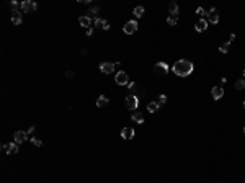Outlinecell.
<instances>
[{
  "label": "cell",
  "mask_w": 245,
  "mask_h": 183,
  "mask_svg": "<svg viewBox=\"0 0 245 183\" xmlns=\"http://www.w3.org/2000/svg\"><path fill=\"white\" fill-rule=\"evenodd\" d=\"M172 70L175 72V75L188 77L193 70H195V66H193V62H190V60H186V59H180V60H176V62L173 64Z\"/></svg>",
  "instance_id": "cell-1"
},
{
  "label": "cell",
  "mask_w": 245,
  "mask_h": 183,
  "mask_svg": "<svg viewBox=\"0 0 245 183\" xmlns=\"http://www.w3.org/2000/svg\"><path fill=\"white\" fill-rule=\"evenodd\" d=\"M137 105H139V98H137L136 95L126 96V106H127V109L134 111V109H137Z\"/></svg>",
  "instance_id": "cell-2"
},
{
  "label": "cell",
  "mask_w": 245,
  "mask_h": 183,
  "mask_svg": "<svg viewBox=\"0 0 245 183\" xmlns=\"http://www.w3.org/2000/svg\"><path fill=\"white\" fill-rule=\"evenodd\" d=\"M123 31L126 34H134L136 31H137V21L136 20H131V21H127L126 25L123 26Z\"/></svg>",
  "instance_id": "cell-3"
},
{
  "label": "cell",
  "mask_w": 245,
  "mask_h": 183,
  "mask_svg": "<svg viewBox=\"0 0 245 183\" xmlns=\"http://www.w3.org/2000/svg\"><path fill=\"white\" fill-rule=\"evenodd\" d=\"M21 10L25 11V13L34 11V10H38V3H36V2H31V0H25V2H21Z\"/></svg>",
  "instance_id": "cell-4"
},
{
  "label": "cell",
  "mask_w": 245,
  "mask_h": 183,
  "mask_svg": "<svg viewBox=\"0 0 245 183\" xmlns=\"http://www.w3.org/2000/svg\"><path fill=\"white\" fill-rule=\"evenodd\" d=\"M116 83L118 85H127L129 83V77H127V74L124 70H119L118 74H116Z\"/></svg>",
  "instance_id": "cell-5"
},
{
  "label": "cell",
  "mask_w": 245,
  "mask_h": 183,
  "mask_svg": "<svg viewBox=\"0 0 245 183\" xmlns=\"http://www.w3.org/2000/svg\"><path fill=\"white\" fill-rule=\"evenodd\" d=\"M154 72H157V74H162V75H167L168 74V66L167 62H157L154 66Z\"/></svg>",
  "instance_id": "cell-6"
},
{
  "label": "cell",
  "mask_w": 245,
  "mask_h": 183,
  "mask_svg": "<svg viewBox=\"0 0 245 183\" xmlns=\"http://www.w3.org/2000/svg\"><path fill=\"white\" fill-rule=\"evenodd\" d=\"M13 139H15L17 144H23V142L28 139V132L26 131H17L13 134Z\"/></svg>",
  "instance_id": "cell-7"
},
{
  "label": "cell",
  "mask_w": 245,
  "mask_h": 183,
  "mask_svg": "<svg viewBox=\"0 0 245 183\" xmlns=\"http://www.w3.org/2000/svg\"><path fill=\"white\" fill-rule=\"evenodd\" d=\"M208 21L212 23V25H216V23H219V13L216 8H211L208 11Z\"/></svg>",
  "instance_id": "cell-8"
},
{
  "label": "cell",
  "mask_w": 245,
  "mask_h": 183,
  "mask_svg": "<svg viewBox=\"0 0 245 183\" xmlns=\"http://www.w3.org/2000/svg\"><path fill=\"white\" fill-rule=\"evenodd\" d=\"M116 64H111V62H102L100 64V70L103 72V74H111V72L114 70Z\"/></svg>",
  "instance_id": "cell-9"
},
{
  "label": "cell",
  "mask_w": 245,
  "mask_h": 183,
  "mask_svg": "<svg viewBox=\"0 0 245 183\" xmlns=\"http://www.w3.org/2000/svg\"><path fill=\"white\" fill-rule=\"evenodd\" d=\"M211 93H212V98L214 100H221L224 96V88L222 87H212Z\"/></svg>",
  "instance_id": "cell-10"
},
{
  "label": "cell",
  "mask_w": 245,
  "mask_h": 183,
  "mask_svg": "<svg viewBox=\"0 0 245 183\" xmlns=\"http://www.w3.org/2000/svg\"><path fill=\"white\" fill-rule=\"evenodd\" d=\"M95 28H100V30H110V23L106 20H102V18H96L95 20Z\"/></svg>",
  "instance_id": "cell-11"
},
{
  "label": "cell",
  "mask_w": 245,
  "mask_h": 183,
  "mask_svg": "<svg viewBox=\"0 0 245 183\" xmlns=\"http://www.w3.org/2000/svg\"><path fill=\"white\" fill-rule=\"evenodd\" d=\"M121 137L123 139H132V137H134V129L132 128H123L121 129Z\"/></svg>",
  "instance_id": "cell-12"
},
{
  "label": "cell",
  "mask_w": 245,
  "mask_h": 183,
  "mask_svg": "<svg viewBox=\"0 0 245 183\" xmlns=\"http://www.w3.org/2000/svg\"><path fill=\"white\" fill-rule=\"evenodd\" d=\"M79 25L88 30V28H92V18H88L87 15H83V17H80V18H79Z\"/></svg>",
  "instance_id": "cell-13"
},
{
  "label": "cell",
  "mask_w": 245,
  "mask_h": 183,
  "mask_svg": "<svg viewBox=\"0 0 245 183\" xmlns=\"http://www.w3.org/2000/svg\"><path fill=\"white\" fill-rule=\"evenodd\" d=\"M131 118H132V121H136V123H139V124H142V123H144V116H142V113L137 111V109H134V111L131 113Z\"/></svg>",
  "instance_id": "cell-14"
},
{
  "label": "cell",
  "mask_w": 245,
  "mask_h": 183,
  "mask_svg": "<svg viewBox=\"0 0 245 183\" xmlns=\"http://www.w3.org/2000/svg\"><path fill=\"white\" fill-rule=\"evenodd\" d=\"M195 28H196V31H198V33L204 31V30L208 28V20H206V18H201L198 23H196V26H195Z\"/></svg>",
  "instance_id": "cell-15"
},
{
  "label": "cell",
  "mask_w": 245,
  "mask_h": 183,
  "mask_svg": "<svg viewBox=\"0 0 245 183\" xmlns=\"http://www.w3.org/2000/svg\"><path fill=\"white\" fill-rule=\"evenodd\" d=\"M7 154H18V144L17 142H10V144H7V150H5Z\"/></svg>",
  "instance_id": "cell-16"
},
{
  "label": "cell",
  "mask_w": 245,
  "mask_h": 183,
  "mask_svg": "<svg viewBox=\"0 0 245 183\" xmlns=\"http://www.w3.org/2000/svg\"><path fill=\"white\" fill-rule=\"evenodd\" d=\"M108 103H110V100H108V96H105V95L98 96V100H96V106H98V108H103V106H106Z\"/></svg>",
  "instance_id": "cell-17"
},
{
  "label": "cell",
  "mask_w": 245,
  "mask_h": 183,
  "mask_svg": "<svg viewBox=\"0 0 245 183\" xmlns=\"http://www.w3.org/2000/svg\"><path fill=\"white\" fill-rule=\"evenodd\" d=\"M11 23H13V25H20V23H21V13H20V11H13V15H11Z\"/></svg>",
  "instance_id": "cell-18"
},
{
  "label": "cell",
  "mask_w": 245,
  "mask_h": 183,
  "mask_svg": "<svg viewBox=\"0 0 245 183\" xmlns=\"http://www.w3.org/2000/svg\"><path fill=\"white\" fill-rule=\"evenodd\" d=\"M98 11H100V10H98V7H93V8L88 10L87 17H88V18H92V20H93V18L96 20V18H98Z\"/></svg>",
  "instance_id": "cell-19"
},
{
  "label": "cell",
  "mask_w": 245,
  "mask_h": 183,
  "mask_svg": "<svg viewBox=\"0 0 245 183\" xmlns=\"http://www.w3.org/2000/svg\"><path fill=\"white\" fill-rule=\"evenodd\" d=\"M159 108H160V105L157 103V101H150V103L147 105V109H149L150 113H155V111H157Z\"/></svg>",
  "instance_id": "cell-20"
},
{
  "label": "cell",
  "mask_w": 245,
  "mask_h": 183,
  "mask_svg": "<svg viewBox=\"0 0 245 183\" xmlns=\"http://www.w3.org/2000/svg\"><path fill=\"white\" fill-rule=\"evenodd\" d=\"M168 11H170L172 15H176V17H178V5H176L175 2H172L170 5H168Z\"/></svg>",
  "instance_id": "cell-21"
},
{
  "label": "cell",
  "mask_w": 245,
  "mask_h": 183,
  "mask_svg": "<svg viewBox=\"0 0 245 183\" xmlns=\"http://www.w3.org/2000/svg\"><path fill=\"white\" fill-rule=\"evenodd\" d=\"M144 11H146V10H144V7H136L132 13H134V17H136V18H140V17L144 15Z\"/></svg>",
  "instance_id": "cell-22"
},
{
  "label": "cell",
  "mask_w": 245,
  "mask_h": 183,
  "mask_svg": "<svg viewBox=\"0 0 245 183\" xmlns=\"http://www.w3.org/2000/svg\"><path fill=\"white\" fill-rule=\"evenodd\" d=\"M176 21H178V17H176V15H170V17L167 18V23H168L170 26H175Z\"/></svg>",
  "instance_id": "cell-23"
},
{
  "label": "cell",
  "mask_w": 245,
  "mask_h": 183,
  "mask_svg": "<svg viewBox=\"0 0 245 183\" xmlns=\"http://www.w3.org/2000/svg\"><path fill=\"white\" fill-rule=\"evenodd\" d=\"M234 87H235V90H242V88H245V79H239Z\"/></svg>",
  "instance_id": "cell-24"
},
{
  "label": "cell",
  "mask_w": 245,
  "mask_h": 183,
  "mask_svg": "<svg viewBox=\"0 0 245 183\" xmlns=\"http://www.w3.org/2000/svg\"><path fill=\"white\" fill-rule=\"evenodd\" d=\"M229 46H230V43H224V44H221V46H219V51L221 52H222V54H227V52H229Z\"/></svg>",
  "instance_id": "cell-25"
},
{
  "label": "cell",
  "mask_w": 245,
  "mask_h": 183,
  "mask_svg": "<svg viewBox=\"0 0 245 183\" xmlns=\"http://www.w3.org/2000/svg\"><path fill=\"white\" fill-rule=\"evenodd\" d=\"M10 7H11V8H13V11H18V7H20V8H21V3H18V2H13V0H11V2H10Z\"/></svg>",
  "instance_id": "cell-26"
},
{
  "label": "cell",
  "mask_w": 245,
  "mask_h": 183,
  "mask_svg": "<svg viewBox=\"0 0 245 183\" xmlns=\"http://www.w3.org/2000/svg\"><path fill=\"white\" fill-rule=\"evenodd\" d=\"M157 103H159V105H165V103H167V95H160L159 100H157Z\"/></svg>",
  "instance_id": "cell-27"
},
{
  "label": "cell",
  "mask_w": 245,
  "mask_h": 183,
  "mask_svg": "<svg viewBox=\"0 0 245 183\" xmlns=\"http://www.w3.org/2000/svg\"><path fill=\"white\" fill-rule=\"evenodd\" d=\"M196 13H198L199 17H204V15H208V13H206V10H204L203 7H198V8H196Z\"/></svg>",
  "instance_id": "cell-28"
},
{
  "label": "cell",
  "mask_w": 245,
  "mask_h": 183,
  "mask_svg": "<svg viewBox=\"0 0 245 183\" xmlns=\"http://www.w3.org/2000/svg\"><path fill=\"white\" fill-rule=\"evenodd\" d=\"M31 142H33V144L36 145V147H41V145H43L41 139H36V137H33V139H31Z\"/></svg>",
  "instance_id": "cell-29"
},
{
  "label": "cell",
  "mask_w": 245,
  "mask_h": 183,
  "mask_svg": "<svg viewBox=\"0 0 245 183\" xmlns=\"http://www.w3.org/2000/svg\"><path fill=\"white\" fill-rule=\"evenodd\" d=\"M127 87H129L131 92H136V83L134 82H129V83H127Z\"/></svg>",
  "instance_id": "cell-30"
},
{
  "label": "cell",
  "mask_w": 245,
  "mask_h": 183,
  "mask_svg": "<svg viewBox=\"0 0 245 183\" xmlns=\"http://www.w3.org/2000/svg\"><path fill=\"white\" fill-rule=\"evenodd\" d=\"M66 77H67V79H72V77H74V72H72V70H67V72H66Z\"/></svg>",
  "instance_id": "cell-31"
},
{
  "label": "cell",
  "mask_w": 245,
  "mask_h": 183,
  "mask_svg": "<svg viewBox=\"0 0 245 183\" xmlns=\"http://www.w3.org/2000/svg\"><path fill=\"white\" fill-rule=\"evenodd\" d=\"M92 34H93V26H92V28H88V30H87V36H92Z\"/></svg>",
  "instance_id": "cell-32"
},
{
  "label": "cell",
  "mask_w": 245,
  "mask_h": 183,
  "mask_svg": "<svg viewBox=\"0 0 245 183\" xmlns=\"http://www.w3.org/2000/svg\"><path fill=\"white\" fill-rule=\"evenodd\" d=\"M234 39H235V34H234V33H232L230 36H229V43H232V41H234Z\"/></svg>",
  "instance_id": "cell-33"
},
{
  "label": "cell",
  "mask_w": 245,
  "mask_h": 183,
  "mask_svg": "<svg viewBox=\"0 0 245 183\" xmlns=\"http://www.w3.org/2000/svg\"><path fill=\"white\" fill-rule=\"evenodd\" d=\"M243 77H245V69H243Z\"/></svg>",
  "instance_id": "cell-34"
},
{
  "label": "cell",
  "mask_w": 245,
  "mask_h": 183,
  "mask_svg": "<svg viewBox=\"0 0 245 183\" xmlns=\"http://www.w3.org/2000/svg\"><path fill=\"white\" fill-rule=\"evenodd\" d=\"M243 108H245V101H243Z\"/></svg>",
  "instance_id": "cell-35"
},
{
  "label": "cell",
  "mask_w": 245,
  "mask_h": 183,
  "mask_svg": "<svg viewBox=\"0 0 245 183\" xmlns=\"http://www.w3.org/2000/svg\"><path fill=\"white\" fill-rule=\"evenodd\" d=\"M243 132H245V128H243Z\"/></svg>",
  "instance_id": "cell-36"
}]
</instances>
